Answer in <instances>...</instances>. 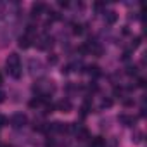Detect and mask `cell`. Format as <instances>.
<instances>
[{
  "label": "cell",
  "instance_id": "6da1fadb",
  "mask_svg": "<svg viewBox=\"0 0 147 147\" xmlns=\"http://www.w3.org/2000/svg\"><path fill=\"white\" fill-rule=\"evenodd\" d=\"M5 67H7V73L14 78V80H19L21 78V75H23V66H21V57L16 54V52H12V54H9V57H7V61H5Z\"/></svg>",
  "mask_w": 147,
  "mask_h": 147
},
{
  "label": "cell",
  "instance_id": "7a4b0ae2",
  "mask_svg": "<svg viewBox=\"0 0 147 147\" xmlns=\"http://www.w3.org/2000/svg\"><path fill=\"white\" fill-rule=\"evenodd\" d=\"M11 126L12 128H23V126H26V123H28V116L24 114V113H16L12 118H11Z\"/></svg>",
  "mask_w": 147,
  "mask_h": 147
},
{
  "label": "cell",
  "instance_id": "3957f363",
  "mask_svg": "<svg viewBox=\"0 0 147 147\" xmlns=\"http://www.w3.org/2000/svg\"><path fill=\"white\" fill-rule=\"evenodd\" d=\"M18 45H19L21 49H28V47H31V35H30V33H24L23 36H19Z\"/></svg>",
  "mask_w": 147,
  "mask_h": 147
},
{
  "label": "cell",
  "instance_id": "277c9868",
  "mask_svg": "<svg viewBox=\"0 0 147 147\" xmlns=\"http://www.w3.org/2000/svg\"><path fill=\"white\" fill-rule=\"evenodd\" d=\"M30 66H31V73H33V75H40V73L43 71V64H42L40 61L31 59V61H30Z\"/></svg>",
  "mask_w": 147,
  "mask_h": 147
},
{
  "label": "cell",
  "instance_id": "5b68a950",
  "mask_svg": "<svg viewBox=\"0 0 147 147\" xmlns=\"http://www.w3.org/2000/svg\"><path fill=\"white\" fill-rule=\"evenodd\" d=\"M45 9H47V7H45V4H42V2L33 4V5H31V16H40Z\"/></svg>",
  "mask_w": 147,
  "mask_h": 147
},
{
  "label": "cell",
  "instance_id": "8992f818",
  "mask_svg": "<svg viewBox=\"0 0 147 147\" xmlns=\"http://www.w3.org/2000/svg\"><path fill=\"white\" fill-rule=\"evenodd\" d=\"M104 14H106V16H104V18H106V23H107L109 26L118 21V14H116L114 11H107V12H104Z\"/></svg>",
  "mask_w": 147,
  "mask_h": 147
},
{
  "label": "cell",
  "instance_id": "52a82bcc",
  "mask_svg": "<svg viewBox=\"0 0 147 147\" xmlns=\"http://www.w3.org/2000/svg\"><path fill=\"white\" fill-rule=\"evenodd\" d=\"M118 121H121L125 126H133V123H135L133 116H128V114H121V116L118 118Z\"/></svg>",
  "mask_w": 147,
  "mask_h": 147
},
{
  "label": "cell",
  "instance_id": "ba28073f",
  "mask_svg": "<svg viewBox=\"0 0 147 147\" xmlns=\"http://www.w3.org/2000/svg\"><path fill=\"white\" fill-rule=\"evenodd\" d=\"M57 107H59L61 111H64V113H67V111L71 109V102H69V100H61V102L57 104Z\"/></svg>",
  "mask_w": 147,
  "mask_h": 147
},
{
  "label": "cell",
  "instance_id": "9c48e42d",
  "mask_svg": "<svg viewBox=\"0 0 147 147\" xmlns=\"http://www.w3.org/2000/svg\"><path fill=\"white\" fill-rule=\"evenodd\" d=\"M88 69H90L88 73H90L92 76H99V75H100V67H99V66H90Z\"/></svg>",
  "mask_w": 147,
  "mask_h": 147
},
{
  "label": "cell",
  "instance_id": "30bf717a",
  "mask_svg": "<svg viewBox=\"0 0 147 147\" xmlns=\"http://www.w3.org/2000/svg\"><path fill=\"white\" fill-rule=\"evenodd\" d=\"M111 106H113V99H104L100 102V109H109Z\"/></svg>",
  "mask_w": 147,
  "mask_h": 147
},
{
  "label": "cell",
  "instance_id": "8fae6325",
  "mask_svg": "<svg viewBox=\"0 0 147 147\" xmlns=\"http://www.w3.org/2000/svg\"><path fill=\"white\" fill-rule=\"evenodd\" d=\"M82 31H83V30H82V24H73V33H78V35H80Z\"/></svg>",
  "mask_w": 147,
  "mask_h": 147
},
{
  "label": "cell",
  "instance_id": "7c38bea8",
  "mask_svg": "<svg viewBox=\"0 0 147 147\" xmlns=\"http://www.w3.org/2000/svg\"><path fill=\"white\" fill-rule=\"evenodd\" d=\"M7 125V119H5V116L4 114H0V128H2V126H5Z\"/></svg>",
  "mask_w": 147,
  "mask_h": 147
},
{
  "label": "cell",
  "instance_id": "4fadbf2b",
  "mask_svg": "<svg viewBox=\"0 0 147 147\" xmlns=\"http://www.w3.org/2000/svg\"><path fill=\"white\" fill-rule=\"evenodd\" d=\"M140 40H142V38H140V36H137V38H135V40H133V49H137V47H138V45H140Z\"/></svg>",
  "mask_w": 147,
  "mask_h": 147
},
{
  "label": "cell",
  "instance_id": "5bb4252c",
  "mask_svg": "<svg viewBox=\"0 0 147 147\" xmlns=\"http://www.w3.org/2000/svg\"><path fill=\"white\" fill-rule=\"evenodd\" d=\"M4 100H5V92H4V90H0V104H2Z\"/></svg>",
  "mask_w": 147,
  "mask_h": 147
},
{
  "label": "cell",
  "instance_id": "9a60e30c",
  "mask_svg": "<svg viewBox=\"0 0 147 147\" xmlns=\"http://www.w3.org/2000/svg\"><path fill=\"white\" fill-rule=\"evenodd\" d=\"M4 7H5V5H4L2 2H0V16H2V12H4Z\"/></svg>",
  "mask_w": 147,
  "mask_h": 147
},
{
  "label": "cell",
  "instance_id": "2e32d148",
  "mask_svg": "<svg viewBox=\"0 0 147 147\" xmlns=\"http://www.w3.org/2000/svg\"><path fill=\"white\" fill-rule=\"evenodd\" d=\"M2 82H4V80H2V75H0V85H2Z\"/></svg>",
  "mask_w": 147,
  "mask_h": 147
}]
</instances>
